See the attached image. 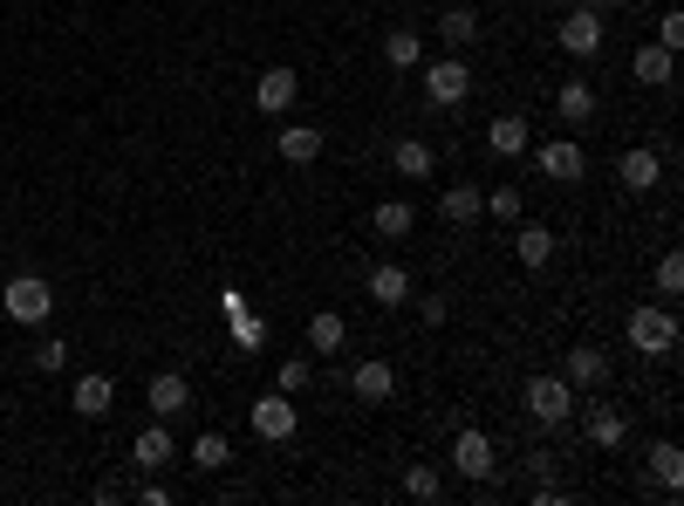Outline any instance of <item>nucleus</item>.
<instances>
[{
	"label": "nucleus",
	"instance_id": "28",
	"mask_svg": "<svg viewBox=\"0 0 684 506\" xmlns=\"http://www.w3.org/2000/svg\"><path fill=\"white\" fill-rule=\"evenodd\" d=\"M439 35H445V48H472L479 41V14L472 8H445L439 14Z\"/></svg>",
	"mask_w": 684,
	"mask_h": 506
},
{
	"label": "nucleus",
	"instance_id": "16",
	"mask_svg": "<svg viewBox=\"0 0 684 506\" xmlns=\"http://www.w3.org/2000/svg\"><path fill=\"white\" fill-rule=\"evenodd\" d=\"M487 144L500 150V158H520V150H527V144H535V123H527V117H514V110H506V117H493V123H487Z\"/></svg>",
	"mask_w": 684,
	"mask_h": 506
},
{
	"label": "nucleus",
	"instance_id": "20",
	"mask_svg": "<svg viewBox=\"0 0 684 506\" xmlns=\"http://www.w3.org/2000/svg\"><path fill=\"white\" fill-rule=\"evenodd\" d=\"M391 165H397V179H432V165H439V150L424 144V137H404L391 150Z\"/></svg>",
	"mask_w": 684,
	"mask_h": 506
},
{
	"label": "nucleus",
	"instance_id": "31",
	"mask_svg": "<svg viewBox=\"0 0 684 506\" xmlns=\"http://www.w3.org/2000/svg\"><path fill=\"white\" fill-rule=\"evenodd\" d=\"M404 493H411V499H424V506H432V499L445 493V479H439V466H404Z\"/></svg>",
	"mask_w": 684,
	"mask_h": 506
},
{
	"label": "nucleus",
	"instance_id": "13",
	"mask_svg": "<svg viewBox=\"0 0 684 506\" xmlns=\"http://www.w3.org/2000/svg\"><path fill=\"white\" fill-rule=\"evenodd\" d=\"M69 403H75V411H83V418H110V403H117V384H110L104 370H89V376H75Z\"/></svg>",
	"mask_w": 684,
	"mask_h": 506
},
{
	"label": "nucleus",
	"instance_id": "19",
	"mask_svg": "<svg viewBox=\"0 0 684 506\" xmlns=\"http://www.w3.org/2000/svg\"><path fill=\"white\" fill-rule=\"evenodd\" d=\"M349 390H357L363 403H384V397L397 390V370H391V363H376V357H370V363H357V376H349Z\"/></svg>",
	"mask_w": 684,
	"mask_h": 506
},
{
	"label": "nucleus",
	"instance_id": "30",
	"mask_svg": "<svg viewBox=\"0 0 684 506\" xmlns=\"http://www.w3.org/2000/svg\"><path fill=\"white\" fill-rule=\"evenodd\" d=\"M384 62H391V69H418V62H424V41H418L411 28L384 35Z\"/></svg>",
	"mask_w": 684,
	"mask_h": 506
},
{
	"label": "nucleus",
	"instance_id": "35",
	"mask_svg": "<svg viewBox=\"0 0 684 506\" xmlns=\"http://www.w3.org/2000/svg\"><path fill=\"white\" fill-rule=\"evenodd\" d=\"M309 376H315L309 357H288V363H281V390H288V397H295V390H309Z\"/></svg>",
	"mask_w": 684,
	"mask_h": 506
},
{
	"label": "nucleus",
	"instance_id": "34",
	"mask_svg": "<svg viewBox=\"0 0 684 506\" xmlns=\"http://www.w3.org/2000/svg\"><path fill=\"white\" fill-rule=\"evenodd\" d=\"M657 48H671V56L684 48V14H677V8H671V14H657Z\"/></svg>",
	"mask_w": 684,
	"mask_h": 506
},
{
	"label": "nucleus",
	"instance_id": "32",
	"mask_svg": "<svg viewBox=\"0 0 684 506\" xmlns=\"http://www.w3.org/2000/svg\"><path fill=\"white\" fill-rule=\"evenodd\" d=\"M487 213H493V219H520V213H527L520 185H493V192H487Z\"/></svg>",
	"mask_w": 684,
	"mask_h": 506
},
{
	"label": "nucleus",
	"instance_id": "12",
	"mask_svg": "<svg viewBox=\"0 0 684 506\" xmlns=\"http://www.w3.org/2000/svg\"><path fill=\"white\" fill-rule=\"evenodd\" d=\"M554 110H562L568 131H581V123L596 117V83H589V75H568V83L554 89Z\"/></svg>",
	"mask_w": 684,
	"mask_h": 506
},
{
	"label": "nucleus",
	"instance_id": "5",
	"mask_svg": "<svg viewBox=\"0 0 684 506\" xmlns=\"http://www.w3.org/2000/svg\"><path fill=\"white\" fill-rule=\"evenodd\" d=\"M535 165H541V179H554V185H575L581 171H589V158H581L575 137H548V144L535 150Z\"/></svg>",
	"mask_w": 684,
	"mask_h": 506
},
{
	"label": "nucleus",
	"instance_id": "7",
	"mask_svg": "<svg viewBox=\"0 0 684 506\" xmlns=\"http://www.w3.org/2000/svg\"><path fill=\"white\" fill-rule=\"evenodd\" d=\"M562 48H568L575 62H596V48H602V14H596V8L562 14Z\"/></svg>",
	"mask_w": 684,
	"mask_h": 506
},
{
	"label": "nucleus",
	"instance_id": "18",
	"mask_svg": "<svg viewBox=\"0 0 684 506\" xmlns=\"http://www.w3.org/2000/svg\"><path fill=\"white\" fill-rule=\"evenodd\" d=\"M171 451H179V445H171V432H165V424H144V432H137V445H131V459H137L144 472H165V466H171Z\"/></svg>",
	"mask_w": 684,
	"mask_h": 506
},
{
	"label": "nucleus",
	"instance_id": "8",
	"mask_svg": "<svg viewBox=\"0 0 684 506\" xmlns=\"http://www.w3.org/2000/svg\"><path fill=\"white\" fill-rule=\"evenodd\" d=\"M295 424H301V411L288 403V390H281V397H261V403H253V432H261L267 445H288V438H295Z\"/></svg>",
	"mask_w": 684,
	"mask_h": 506
},
{
	"label": "nucleus",
	"instance_id": "25",
	"mask_svg": "<svg viewBox=\"0 0 684 506\" xmlns=\"http://www.w3.org/2000/svg\"><path fill=\"white\" fill-rule=\"evenodd\" d=\"M343 342H349V322H343L336 309H322V315L309 322V349H315V357H336Z\"/></svg>",
	"mask_w": 684,
	"mask_h": 506
},
{
	"label": "nucleus",
	"instance_id": "23",
	"mask_svg": "<svg viewBox=\"0 0 684 506\" xmlns=\"http://www.w3.org/2000/svg\"><path fill=\"white\" fill-rule=\"evenodd\" d=\"M644 459H650V472H657V486H664V493H677V486H684V451H677L671 438H657V445L644 451Z\"/></svg>",
	"mask_w": 684,
	"mask_h": 506
},
{
	"label": "nucleus",
	"instance_id": "6",
	"mask_svg": "<svg viewBox=\"0 0 684 506\" xmlns=\"http://www.w3.org/2000/svg\"><path fill=\"white\" fill-rule=\"evenodd\" d=\"M295 96H301V75L295 69H267L261 83H253V110H261V117H288Z\"/></svg>",
	"mask_w": 684,
	"mask_h": 506
},
{
	"label": "nucleus",
	"instance_id": "33",
	"mask_svg": "<svg viewBox=\"0 0 684 506\" xmlns=\"http://www.w3.org/2000/svg\"><path fill=\"white\" fill-rule=\"evenodd\" d=\"M28 363H35L41 376H56V370L69 363V342H41V349H28Z\"/></svg>",
	"mask_w": 684,
	"mask_h": 506
},
{
	"label": "nucleus",
	"instance_id": "11",
	"mask_svg": "<svg viewBox=\"0 0 684 506\" xmlns=\"http://www.w3.org/2000/svg\"><path fill=\"white\" fill-rule=\"evenodd\" d=\"M562 376H568V384H575V390H602V384H610V357H602V349H596V342H581V349H568V363H562Z\"/></svg>",
	"mask_w": 684,
	"mask_h": 506
},
{
	"label": "nucleus",
	"instance_id": "17",
	"mask_svg": "<svg viewBox=\"0 0 684 506\" xmlns=\"http://www.w3.org/2000/svg\"><path fill=\"white\" fill-rule=\"evenodd\" d=\"M185 403H192V384H185L179 370H158V376H151V411H158V418H179Z\"/></svg>",
	"mask_w": 684,
	"mask_h": 506
},
{
	"label": "nucleus",
	"instance_id": "26",
	"mask_svg": "<svg viewBox=\"0 0 684 506\" xmlns=\"http://www.w3.org/2000/svg\"><path fill=\"white\" fill-rule=\"evenodd\" d=\"M623 438H629L623 411H610V403H596V411H589V445H596V451H616Z\"/></svg>",
	"mask_w": 684,
	"mask_h": 506
},
{
	"label": "nucleus",
	"instance_id": "4",
	"mask_svg": "<svg viewBox=\"0 0 684 506\" xmlns=\"http://www.w3.org/2000/svg\"><path fill=\"white\" fill-rule=\"evenodd\" d=\"M527 411H535V424H568L575 418V384L568 376H527Z\"/></svg>",
	"mask_w": 684,
	"mask_h": 506
},
{
	"label": "nucleus",
	"instance_id": "22",
	"mask_svg": "<svg viewBox=\"0 0 684 506\" xmlns=\"http://www.w3.org/2000/svg\"><path fill=\"white\" fill-rule=\"evenodd\" d=\"M514 261H520V267H548V261H554V233H548L541 219L514 233Z\"/></svg>",
	"mask_w": 684,
	"mask_h": 506
},
{
	"label": "nucleus",
	"instance_id": "1",
	"mask_svg": "<svg viewBox=\"0 0 684 506\" xmlns=\"http://www.w3.org/2000/svg\"><path fill=\"white\" fill-rule=\"evenodd\" d=\"M0 309H8L21 328H41L48 315H56V288H48L41 274H14V281L0 288Z\"/></svg>",
	"mask_w": 684,
	"mask_h": 506
},
{
	"label": "nucleus",
	"instance_id": "27",
	"mask_svg": "<svg viewBox=\"0 0 684 506\" xmlns=\"http://www.w3.org/2000/svg\"><path fill=\"white\" fill-rule=\"evenodd\" d=\"M671 62H677V56H671V48H657V41H644V48H637V62H629V69H637V83H650V89H664V83H671Z\"/></svg>",
	"mask_w": 684,
	"mask_h": 506
},
{
	"label": "nucleus",
	"instance_id": "21",
	"mask_svg": "<svg viewBox=\"0 0 684 506\" xmlns=\"http://www.w3.org/2000/svg\"><path fill=\"white\" fill-rule=\"evenodd\" d=\"M439 213H445L452 226H472L479 213H487V192H479V185H445V198H439Z\"/></svg>",
	"mask_w": 684,
	"mask_h": 506
},
{
	"label": "nucleus",
	"instance_id": "24",
	"mask_svg": "<svg viewBox=\"0 0 684 506\" xmlns=\"http://www.w3.org/2000/svg\"><path fill=\"white\" fill-rule=\"evenodd\" d=\"M281 158L288 165H315L322 158V131H315V123H288V131H281Z\"/></svg>",
	"mask_w": 684,
	"mask_h": 506
},
{
	"label": "nucleus",
	"instance_id": "9",
	"mask_svg": "<svg viewBox=\"0 0 684 506\" xmlns=\"http://www.w3.org/2000/svg\"><path fill=\"white\" fill-rule=\"evenodd\" d=\"M616 179H623V192H650L657 179H664V150H623L616 158Z\"/></svg>",
	"mask_w": 684,
	"mask_h": 506
},
{
	"label": "nucleus",
	"instance_id": "14",
	"mask_svg": "<svg viewBox=\"0 0 684 506\" xmlns=\"http://www.w3.org/2000/svg\"><path fill=\"white\" fill-rule=\"evenodd\" d=\"M370 233L376 240H411L418 233V206H411V198H384V206L370 213Z\"/></svg>",
	"mask_w": 684,
	"mask_h": 506
},
{
	"label": "nucleus",
	"instance_id": "38",
	"mask_svg": "<svg viewBox=\"0 0 684 506\" xmlns=\"http://www.w3.org/2000/svg\"><path fill=\"white\" fill-rule=\"evenodd\" d=\"M418 315H424V328H439V322H445L452 309H445V301H439V294H424V301H418Z\"/></svg>",
	"mask_w": 684,
	"mask_h": 506
},
{
	"label": "nucleus",
	"instance_id": "3",
	"mask_svg": "<svg viewBox=\"0 0 684 506\" xmlns=\"http://www.w3.org/2000/svg\"><path fill=\"white\" fill-rule=\"evenodd\" d=\"M424 96H432L439 110H459L466 96H472V69H466L459 48H452L445 62H424Z\"/></svg>",
	"mask_w": 684,
	"mask_h": 506
},
{
	"label": "nucleus",
	"instance_id": "15",
	"mask_svg": "<svg viewBox=\"0 0 684 506\" xmlns=\"http://www.w3.org/2000/svg\"><path fill=\"white\" fill-rule=\"evenodd\" d=\"M370 301L376 309H404V301H411V274H404L397 261H376L370 267Z\"/></svg>",
	"mask_w": 684,
	"mask_h": 506
},
{
	"label": "nucleus",
	"instance_id": "2",
	"mask_svg": "<svg viewBox=\"0 0 684 506\" xmlns=\"http://www.w3.org/2000/svg\"><path fill=\"white\" fill-rule=\"evenodd\" d=\"M623 336H629V349H644V357H671L677 349V315L671 309H629Z\"/></svg>",
	"mask_w": 684,
	"mask_h": 506
},
{
	"label": "nucleus",
	"instance_id": "36",
	"mask_svg": "<svg viewBox=\"0 0 684 506\" xmlns=\"http://www.w3.org/2000/svg\"><path fill=\"white\" fill-rule=\"evenodd\" d=\"M657 288H664V294H684V261H677V253H664V261H657Z\"/></svg>",
	"mask_w": 684,
	"mask_h": 506
},
{
	"label": "nucleus",
	"instance_id": "10",
	"mask_svg": "<svg viewBox=\"0 0 684 506\" xmlns=\"http://www.w3.org/2000/svg\"><path fill=\"white\" fill-rule=\"evenodd\" d=\"M452 466H459L466 479H493V438L487 432H459V438H452Z\"/></svg>",
	"mask_w": 684,
	"mask_h": 506
},
{
	"label": "nucleus",
	"instance_id": "29",
	"mask_svg": "<svg viewBox=\"0 0 684 506\" xmlns=\"http://www.w3.org/2000/svg\"><path fill=\"white\" fill-rule=\"evenodd\" d=\"M226 459H233V445H226V432H199V438H192V466H199V472H219Z\"/></svg>",
	"mask_w": 684,
	"mask_h": 506
},
{
	"label": "nucleus",
	"instance_id": "37",
	"mask_svg": "<svg viewBox=\"0 0 684 506\" xmlns=\"http://www.w3.org/2000/svg\"><path fill=\"white\" fill-rule=\"evenodd\" d=\"M137 499H144V506H171V486H158V479H151V472H144V486H137Z\"/></svg>",
	"mask_w": 684,
	"mask_h": 506
}]
</instances>
